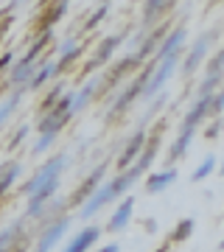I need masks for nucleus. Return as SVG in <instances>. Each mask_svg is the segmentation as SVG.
<instances>
[{
  "instance_id": "obj_2",
  "label": "nucleus",
  "mask_w": 224,
  "mask_h": 252,
  "mask_svg": "<svg viewBox=\"0 0 224 252\" xmlns=\"http://www.w3.org/2000/svg\"><path fill=\"white\" fill-rule=\"evenodd\" d=\"M177 62H179V51H177V54H171V56H165V59H162V62L157 64V67H154V73L149 76V81H146V90H143L146 98H152L154 93L160 90V87L165 84V81H168V76L174 73Z\"/></svg>"
},
{
  "instance_id": "obj_30",
  "label": "nucleus",
  "mask_w": 224,
  "mask_h": 252,
  "mask_svg": "<svg viewBox=\"0 0 224 252\" xmlns=\"http://www.w3.org/2000/svg\"><path fill=\"white\" fill-rule=\"evenodd\" d=\"M219 126H222V124H213V126H210V129H207V137H216V135H219Z\"/></svg>"
},
{
  "instance_id": "obj_6",
  "label": "nucleus",
  "mask_w": 224,
  "mask_h": 252,
  "mask_svg": "<svg viewBox=\"0 0 224 252\" xmlns=\"http://www.w3.org/2000/svg\"><path fill=\"white\" fill-rule=\"evenodd\" d=\"M210 104H213V98H210V95H202V98H199V104L191 109L188 118H185V124H182V132H193L199 121H202V118L210 112Z\"/></svg>"
},
{
  "instance_id": "obj_32",
  "label": "nucleus",
  "mask_w": 224,
  "mask_h": 252,
  "mask_svg": "<svg viewBox=\"0 0 224 252\" xmlns=\"http://www.w3.org/2000/svg\"><path fill=\"white\" fill-rule=\"evenodd\" d=\"M222 174H224V165H222Z\"/></svg>"
},
{
  "instance_id": "obj_27",
  "label": "nucleus",
  "mask_w": 224,
  "mask_h": 252,
  "mask_svg": "<svg viewBox=\"0 0 224 252\" xmlns=\"http://www.w3.org/2000/svg\"><path fill=\"white\" fill-rule=\"evenodd\" d=\"M210 109H213V112H222V109H224V90H222V93H219V95L213 98V104H210Z\"/></svg>"
},
{
  "instance_id": "obj_15",
  "label": "nucleus",
  "mask_w": 224,
  "mask_h": 252,
  "mask_svg": "<svg viewBox=\"0 0 224 252\" xmlns=\"http://www.w3.org/2000/svg\"><path fill=\"white\" fill-rule=\"evenodd\" d=\"M96 87H98V84H96V79H93L90 84H84V87H81V93H79V95H73V112H79V109L84 107V104H87V101H90V95L96 93Z\"/></svg>"
},
{
  "instance_id": "obj_16",
  "label": "nucleus",
  "mask_w": 224,
  "mask_h": 252,
  "mask_svg": "<svg viewBox=\"0 0 224 252\" xmlns=\"http://www.w3.org/2000/svg\"><path fill=\"white\" fill-rule=\"evenodd\" d=\"M191 137H193V132H182V135L177 137V143H174V149H171V160H177V157H182V154L188 152Z\"/></svg>"
},
{
  "instance_id": "obj_18",
  "label": "nucleus",
  "mask_w": 224,
  "mask_h": 252,
  "mask_svg": "<svg viewBox=\"0 0 224 252\" xmlns=\"http://www.w3.org/2000/svg\"><path fill=\"white\" fill-rule=\"evenodd\" d=\"M213 165H216V160H213V157H205V162H202V165H199L196 171L191 174V180H193V182H199V180H205L207 174L213 171Z\"/></svg>"
},
{
  "instance_id": "obj_22",
  "label": "nucleus",
  "mask_w": 224,
  "mask_h": 252,
  "mask_svg": "<svg viewBox=\"0 0 224 252\" xmlns=\"http://www.w3.org/2000/svg\"><path fill=\"white\" fill-rule=\"evenodd\" d=\"M222 70H224V51H222L219 56H216V59H213L210 64H207V73H210V76H219Z\"/></svg>"
},
{
  "instance_id": "obj_28",
  "label": "nucleus",
  "mask_w": 224,
  "mask_h": 252,
  "mask_svg": "<svg viewBox=\"0 0 224 252\" xmlns=\"http://www.w3.org/2000/svg\"><path fill=\"white\" fill-rule=\"evenodd\" d=\"M118 250H121V247H118V244H107V247H101L98 252H118Z\"/></svg>"
},
{
  "instance_id": "obj_8",
  "label": "nucleus",
  "mask_w": 224,
  "mask_h": 252,
  "mask_svg": "<svg viewBox=\"0 0 224 252\" xmlns=\"http://www.w3.org/2000/svg\"><path fill=\"white\" fill-rule=\"evenodd\" d=\"M143 146H146V132H137V135H134L132 140H129L126 152L121 154V160H118V168H121V171H126V165H129V162H132L134 157H137V154L143 152Z\"/></svg>"
},
{
  "instance_id": "obj_24",
  "label": "nucleus",
  "mask_w": 224,
  "mask_h": 252,
  "mask_svg": "<svg viewBox=\"0 0 224 252\" xmlns=\"http://www.w3.org/2000/svg\"><path fill=\"white\" fill-rule=\"evenodd\" d=\"M14 107H17V95H14L11 101H6V104L0 107V124H3V121H6V118L11 115V112H14Z\"/></svg>"
},
{
  "instance_id": "obj_3",
  "label": "nucleus",
  "mask_w": 224,
  "mask_h": 252,
  "mask_svg": "<svg viewBox=\"0 0 224 252\" xmlns=\"http://www.w3.org/2000/svg\"><path fill=\"white\" fill-rule=\"evenodd\" d=\"M109 199H112V190H109V185H101V188L96 190V193H93L87 202H84V207H81L79 216H81V219H90L93 213H96V210H101V207L107 205Z\"/></svg>"
},
{
  "instance_id": "obj_11",
  "label": "nucleus",
  "mask_w": 224,
  "mask_h": 252,
  "mask_svg": "<svg viewBox=\"0 0 224 252\" xmlns=\"http://www.w3.org/2000/svg\"><path fill=\"white\" fill-rule=\"evenodd\" d=\"M96 238H98V227H87V230H81V233L67 244V250H64V252H84L90 244L96 241Z\"/></svg>"
},
{
  "instance_id": "obj_7",
  "label": "nucleus",
  "mask_w": 224,
  "mask_h": 252,
  "mask_svg": "<svg viewBox=\"0 0 224 252\" xmlns=\"http://www.w3.org/2000/svg\"><path fill=\"white\" fill-rule=\"evenodd\" d=\"M182 42H185V28H177V31H171V34H168V39H165V45H162L160 51L154 54V62L160 64L162 59H165V56L177 54V51H179V45H182Z\"/></svg>"
},
{
  "instance_id": "obj_29",
  "label": "nucleus",
  "mask_w": 224,
  "mask_h": 252,
  "mask_svg": "<svg viewBox=\"0 0 224 252\" xmlns=\"http://www.w3.org/2000/svg\"><path fill=\"white\" fill-rule=\"evenodd\" d=\"M23 137H26V129H20L17 135H14V140H11V146H17V143H20V140H23Z\"/></svg>"
},
{
  "instance_id": "obj_13",
  "label": "nucleus",
  "mask_w": 224,
  "mask_h": 252,
  "mask_svg": "<svg viewBox=\"0 0 224 252\" xmlns=\"http://www.w3.org/2000/svg\"><path fill=\"white\" fill-rule=\"evenodd\" d=\"M104 171H107V168H104V165H98V168L93 171V177H90V180H87V182H84V185L79 188L76 199H87V196H93V193H96V185H98V180L104 177Z\"/></svg>"
},
{
  "instance_id": "obj_10",
  "label": "nucleus",
  "mask_w": 224,
  "mask_h": 252,
  "mask_svg": "<svg viewBox=\"0 0 224 252\" xmlns=\"http://www.w3.org/2000/svg\"><path fill=\"white\" fill-rule=\"evenodd\" d=\"M177 180V171H154L149 180H146V190L149 193H160L171 185V182Z\"/></svg>"
},
{
  "instance_id": "obj_9",
  "label": "nucleus",
  "mask_w": 224,
  "mask_h": 252,
  "mask_svg": "<svg viewBox=\"0 0 224 252\" xmlns=\"http://www.w3.org/2000/svg\"><path fill=\"white\" fill-rule=\"evenodd\" d=\"M210 39H213L210 34H207V36H202V39H196V45L191 48L188 59H185V73H193V70L199 67V62H202V56H205L207 45H210Z\"/></svg>"
},
{
  "instance_id": "obj_5",
  "label": "nucleus",
  "mask_w": 224,
  "mask_h": 252,
  "mask_svg": "<svg viewBox=\"0 0 224 252\" xmlns=\"http://www.w3.org/2000/svg\"><path fill=\"white\" fill-rule=\"evenodd\" d=\"M67 224H70L67 219H62V221H56V224L51 227V230H48V233H45L42 238H39V244H36V250H34V252H51V250L56 247V241H59V238L64 235Z\"/></svg>"
},
{
  "instance_id": "obj_17",
  "label": "nucleus",
  "mask_w": 224,
  "mask_h": 252,
  "mask_svg": "<svg viewBox=\"0 0 224 252\" xmlns=\"http://www.w3.org/2000/svg\"><path fill=\"white\" fill-rule=\"evenodd\" d=\"M191 233H193V219H185L182 224H177V230H174V241H185V238H191Z\"/></svg>"
},
{
  "instance_id": "obj_12",
  "label": "nucleus",
  "mask_w": 224,
  "mask_h": 252,
  "mask_svg": "<svg viewBox=\"0 0 224 252\" xmlns=\"http://www.w3.org/2000/svg\"><path fill=\"white\" fill-rule=\"evenodd\" d=\"M118 45H121V36H107V39H104V42L98 45V51H96V59H93V62L87 64V70L98 67V64H104V62H107V56L112 54V51H115Z\"/></svg>"
},
{
  "instance_id": "obj_4",
  "label": "nucleus",
  "mask_w": 224,
  "mask_h": 252,
  "mask_svg": "<svg viewBox=\"0 0 224 252\" xmlns=\"http://www.w3.org/2000/svg\"><path fill=\"white\" fill-rule=\"evenodd\" d=\"M132 210H134V199H124L121 205H118V210L112 213V219H109V233H118V230H124L126 224H129V219H132Z\"/></svg>"
},
{
  "instance_id": "obj_25",
  "label": "nucleus",
  "mask_w": 224,
  "mask_h": 252,
  "mask_svg": "<svg viewBox=\"0 0 224 252\" xmlns=\"http://www.w3.org/2000/svg\"><path fill=\"white\" fill-rule=\"evenodd\" d=\"M107 11H109V6H101V9L96 11V14H93V17H90V20H87V28H96V26H98L101 20L107 17Z\"/></svg>"
},
{
  "instance_id": "obj_31",
  "label": "nucleus",
  "mask_w": 224,
  "mask_h": 252,
  "mask_svg": "<svg viewBox=\"0 0 224 252\" xmlns=\"http://www.w3.org/2000/svg\"><path fill=\"white\" fill-rule=\"evenodd\" d=\"M222 250H224V241H222Z\"/></svg>"
},
{
  "instance_id": "obj_14",
  "label": "nucleus",
  "mask_w": 224,
  "mask_h": 252,
  "mask_svg": "<svg viewBox=\"0 0 224 252\" xmlns=\"http://www.w3.org/2000/svg\"><path fill=\"white\" fill-rule=\"evenodd\" d=\"M20 171H23V168H20V162H11V165L3 168V177H0V193H6V190H9V185L17 180Z\"/></svg>"
},
{
  "instance_id": "obj_33",
  "label": "nucleus",
  "mask_w": 224,
  "mask_h": 252,
  "mask_svg": "<svg viewBox=\"0 0 224 252\" xmlns=\"http://www.w3.org/2000/svg\"><path fill=\"white\" fill-rule=\"evenodd\" d=\"M160 252H162V250H160Z\"/></svg>"
},
{
  "instance_id": "obj_19",
  "label": "nucleus",
  "mask_w": 224,
  "mask_h": 252,
  "mask_svg": "<svg viewBox=\"0 0 224 252\" xmlns=\"http://www.w3.org/2000/svg\"><path fill=\"white\" fill-rule=\"evenodd\" d=\"M54 70H56V64H45L42 70H39V73L34 76V81H31V87H39V84H45V81H48L51 76H54Z\"/></svg>"
},
{
  "instance_id": "obj_26",
  "label": "nucleus",
  "mask_w": 224,
  "mask_h": 252,
  "mask_svg": "<svg viewBox=\"0 0 224 252\" xmlns=\"http://www.w3.org/2000/svg\"><path fill=\"white\" fill-rule=\"evenodd\" d=\"M54 137H56V135H42V137H39V140H36V146H34V154H42L48 146L54 143Z\"/></svg>"
},
{
  "instance_id": "obj_20",
  "label": "nucleus",
  "mask_w": 224,
  "mask_h": 252,
  "mask_svg": "<svg viewBox=\"0 0 224 252\" xmlns=\"http://www.w3.org/2000/svg\"><path fill=\"white\" fill-rule=\"evenodd\" d=\"M168 9H174V3H146V17L152 20L157 11H168Z\"/></svg>"
},
{
  "instance_id": "obj_1",
  "label": "nucleus",
  "mask_w": 224,
  "mask_h": 252,
  "mask_svg": "<svg viewBox=\"0 0 224 252\" xmlns=\"http://www.w3.org/2000/svg\"><path fill=\"white\" fill-rule=\"evenodd\" d=\"M64 162H67V157H64V154H59V157H54V160L48 162L45 168H39V174H36L34 180L26 185V193H28V196H34L36 190L45 188L48 182H59V174H62Z\"/></svg>"
},
{
  "instance_id": "obj_23",
  "label": "nucleus",
  "mask_w": 224,
  "mask_h": 252,
  "mask_svg": "<svg viewBox=\"0 0 224 252\" xmlns=\"http://www.w3.org/2000/svg\"><path fill=\"white\" fill-rule=\"evenodd\" d=\"M219 81H222V73H219V76H210V79H207L205 84L199 87V95H210V90H213V87L219 84Z\"/></svg>"
},
{
  "instance_id": "obj_21",
  "label": "nucleus",
  "mask_w": 224,
  "mask_h": 252,
  "mask_svg": "<svg viewBox=\"0 0 224 252\" xmlns=\"http://www.w3.org/2000/svg\"><path fill=\"white\" fill-rule=\"evenodd\" d=\"M17 230H20V224H14V227H9L6 233L0 235V252H6V247H9L11 241H14V233H17Z\"/></svg>"
}]
</instances>
